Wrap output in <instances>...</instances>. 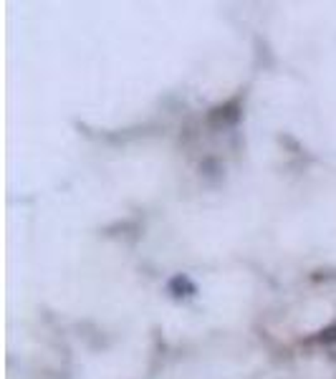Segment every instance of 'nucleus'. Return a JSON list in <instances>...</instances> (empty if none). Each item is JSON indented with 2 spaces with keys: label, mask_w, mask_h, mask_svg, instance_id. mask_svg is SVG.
I'll return each instance as SVG.
<instances>
[{
  "label": "nucleus",
  "mask_w": 336,
  "mask_h": 379,
  "mask_svg": "<svg viewBox=\"0 0 336 379\" xmlns=\"http://www.w3.org/2000/svg\"><path fill=\"white\" fill-rule=\"evenodd\" d=\"M172 291H190V294H195V286H192L190 281H187V278H174L172 281Z\"/></svg>",
  "instance_id": "nucleus-1"
},
{
  "label": "nucleus",
  "mask_w": 336,
  "mask_h": 379,
  "mask_svg": "<svg viewBox=\"0 0 336 379\" xmlns=\"http://www.w3.org/2000/svg\"><path fill=\"white\" fill-rule=\"evenodd\" d=\"M321 339H324V342H336V326L326 329V331H324V337H321Z\"/></svg>",
  "instance_id": "nucleus-2"
}]
</instances>
